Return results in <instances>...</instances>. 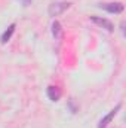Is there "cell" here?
I'll list each match as a JSON object with an SVG mask.
<instances>
[{
  "label": "cell",
  "mask_w": 126,
  "mask_h": 128,
  "mask_svg": "<svg viewBox=\"0 0 126 128\" xmlns=\"http://www.w3.org/2000/svg\"><path fill=\"white\" fill-rule=\"evenodd\" d=\"M68 8H70V3H68V2H55V3L49 4L48 14H49V16H54V18H55V16L61 15L63 12H65Z\"/></svg>",
  "instance_id": "obj_1"
},
{
  "label": "cell",
  "mask_w": 126,
  "mask_h": 128,
  "mask_svg": "<svg viewBox=\"0 0 126 128\" xmlns=\"http://www.w3.org/2000/svg\"><path fill=\"white\" fill-rule=\"evenodd\" d=\"M89 20L96 24L98 27H102V28H105L107 32H114V24L110 21V20H105V18H101V16H96V15H92V16H89Z\"/></svg>",
  "instance_id": "obj_2"
},
{
  "label": "cell",
  "mask_w": 126,
  "mask_h": 128,
  "mask_svg": "<svg viewBox=\"0 0 126 128\" xmlns=\"http://www.w3.org/2000/svg\"><path fill=\"white\" fill-rule=\"evenodd\" d=\"M120 107H122V104L119 103V104H117V106H116L113 110H110V112H108V115H105V116H104V118L99 121V124H98V128H105V127H107V125H108V124L113 121V118L117 115V112L120 110Z\"/></svg>",
  "instance_id": "obj_3"
},
{
  "label": "cell",
  "mask_w": 126,
  "mask_h": 128,
  "mask_svg": "<svg viewBox=\"0 0 126 128\" xmlns=\"http://www.w3.org/2000/svg\"><path fill=\"white\" fill-rule=\"evenodd\" d=\"M101 9L110 12V14H122L123 12V4L120 2H114V3H104V4H99Z\"/></svg>",
  "instance_id": "obj_4"
},
{
  "label": "cell",
  "mask_w": 126,
  "mask_h": 128,
  "mask_svg": "<svg viewBox=\"0 0 126 128\" xmlns=\"http://www.w3.org/2000/svg\"><path fill=\"white\" fill-rule=\"evenodd\" d=\"M48 97H49V100H52V101H58V100L61 98V91H60V88L55 86V85L48 86Z\"/></svg>",
  "instance_id": "obj_5"
},
{
  "label": "cell",
  "mask_w": 126,
  "mask_h": 128,
  "mask_svg": "<svg viewBox=\"0 0 126 128\" xmlns=\"http://www.w3.org/2000/svg\"><path fill=\"white\" fill-rule=\"evenodd\" d=\"M15 27H16V24H15V22H12V24L4 30V33H3V34H1V37H0L1 43H7V42L10 40L12 34H13V32H15Z\"/></svg>",
  "instance_id": "obj_6"
},
{
  "label": "cell",
  "mask_w": 126,
  "mask_h": 128,
  "mask_svg": "<svg viewBox=\"0 0 126 128\" xmlns=\"http://www.w3.org/2000/svg\"><path fill=\"white\" fill-rule=\"evenodd\" d=\"M61 33H63L61 24L58 21H54V24H52V34H54V37L55 39H60L61 37Z\"/></svg>",
  "instance_id": "obj_7"
},
{
  "label": "cell",
  "mask_w": 126,
  "mask_h": 128,
  "mask_svg": "<svg viewBox=\"0 0 126 128\" xmlns=\"http://www.w3.org/2000/svg\"><path fill=\"white\" fill-rule=\"evenodd\" d=\"M33 0H21V3H22V6H30Z\"/></svg>",
  "instance_id": "obj_8"
}]
</instances>
